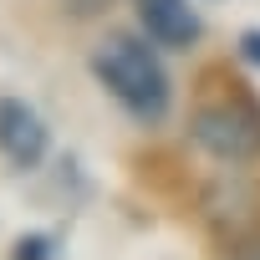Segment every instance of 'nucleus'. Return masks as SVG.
<instances>
[{
    "label": "nucleus",
    "mask_w": 260,
    "mask_h": 260,
    "mask_svg": "<svg viewBox=\"0 0 260 260\" xmlns=\"http://www.w3.org/2000/svg\"><path fill=\"white\" fill-rule=\"evenodd\" d=\"M92 77L107 87V97L133 117V122H164L169 117V102H174V82L164 72V61L153 56L148 41L138 36H107L97 51H92Z\"/></svg>",
    "instance_id": "1"
},
{
    "label": "nucleus",
    "mask_w": 260,
    "mask_h": 260,
    "mask_svg": "<svg viewBox=\"0 0 260 260\" xmlns=\"http://www.w3.org/2000/svg\"><path fill=\"white\" fill-rule=\"evenodd\" d=\"M56 255V235H21L11 260H51Z\"/></svg>",
    "instance_id": "5"
},
{
    "label": "nucleus",
    "mask_w": 260,
    "mask_h": 260,
    "mask_svg": "<svg viewBox=\"0 0 260 260\" xmlns=\"http://www.w3.org/2000/svg\"><path fill=\"white\" fill-rule=\"evenodd\" d=\"M51 148V133L31 102L21 97H0V153L11 169H36Z\"/></svg>",
    "instance_id": "3"
},
{
    "label": "nucleus",
    "mask_w": 260,
    "mask_h": 260,
    "mask_svg": "<svg viewBox=\"0 0 260 260\" xmlns=\"http://www.w3.org/2000/svg\"><path fill=\"white\" fill-rule=\"evenodd\" d=\"M107 6H117V0H67V11L82 16V21H87V16H102Z\"/></svg>",
    "instance_id": "6"
},
{
    "label": "nucleus",
    "mask_w": 260,
    "mask_h": 260,
    "mask_svg": "<svg viewBox=\"0 0 260 260\" xmlns=\"http://www.w3.org/2000/svg\"><path fill=\"white\" fill-rule=\"evenodd\" d=\"M138 26L153 46H169V51H184L199 41L204 21L189 0H138Z\"/></svg>",
    "instance_id": "4"
},
{
    "label": "nucleus",
    "mask_w": 260,
    "mask_h": 260,
    "mask_svg": "<svg viewBox=\"0 0 260 260\" xmlns=\"http://www.w3.org/2000/svg\"><path fill=\"white\" fill-rule=\"evenodd\" d=\"M189 138L219 164L260 158V107H255V97H245V92L204 97L189 117Z\"/></svg>",
    "instance_id": "2"
},
{
    "label": "nucleus",
    "mask_w": 260,
    "mask_h": 260,
    "mask_svg": "<svg viewBox=\"0 0 260 260\" xmlns=\"http://www.w3.org/2000/svg\"><path fill=\"white\" fill-rule=\"evenodd\" d=\"M240 56H245L250 67H260V31H245V36H240Z\"/></svg>",
    "instance_id": "7"
}]
</instances>
